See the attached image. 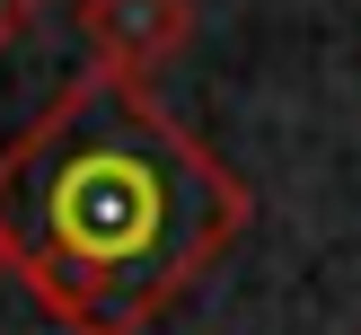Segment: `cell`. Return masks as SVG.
I'll use <instances>...</instances> for the list:
<instances>
[{"mask_svg":"<svg viewBox=\"0 0 361 335\" xmlns=\"http://www.w3.org/2000/svg\"><path fill=\"white\" fill-rule=\"evenodd\" d=\"M80 35H88V71L141 88L159 62L194 44V0H80Z\"/></svg>","mask_w":361,"mask_h":335,"instance_id":"2","label":"cell"},{"mask_svg":"<svg viewBox=\"0 0 361 335\" xmlns=\"http://www.w3.org/2000/svg\"><path fill=\"white\" fill-rule=\"evenodd\" d=\"M18 274V238H9V221H0V282Z\"/></svg>","mask_w":361,"mask_h":335,"instance_id":"4","label":"cell"},{"mask_svg":"<svg viewBox=\"0 0 361 335\" xmlns=\"http://www.w3.org/2000/svg\"><path fill=\"white\" fill-rule=\"evenodd\" d=\"M35 18H44V0H0V53H9L18 35L35 27Z\"/></svg>","mask_w":361,"mask_h":335,"instance_id":"3","label":"cell"},{"mask_svg":"<svg viewBox=\"0 0 361 335\" xmlns=\"http://www.w3.org/2000/svg\"><path fill=\"white\" fill-rule=\"evenodd\" d=\"M247 185L133 80L88 71L53 123L0 159V221L27 291L71 335H141L247 229Z\"/></svg>","mask_w":361,"mask_h":335,"instance_id":"1","label":"cell"}]
</instances>
